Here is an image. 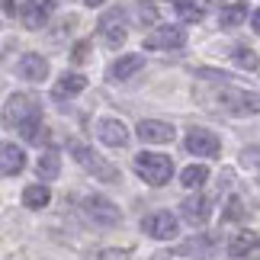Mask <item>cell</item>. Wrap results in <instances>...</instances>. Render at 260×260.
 Listing matches in <instances>:
<instances>
[{
    "mask_svg": "<svg viewBox=\"0 0 260 260\" xmlns=\"http://www.w3.org/2000/svg\"><path fill=\"white\" fill-rule=\"evenodd\" d=\"M68 148H71L74 161L81 164L87 174H93L96 180H103V183H116V180H119V171H116V167L106 161L103 154H96V151H93L90 145H84V142H77V138H74V142L68 145Z\"/></svg>",
    "mask_w": 260,
    "mask_h": 260,
    "instance_id": "6da1fadb",
    "label": "cell"
},
{
    "mask_svg": "<svg viewBox=\"0 0 260 260\" xmlns=\"http://www.w3.org/2000/svg\"><path fill=\"white\" fill-rule=\"evenodd\" d=\"M135 171H138V177H142L145 183L164 186L167 180H171V174H174V161L167 154H157V151H142L135 157Z\"/></svg>",
    "mask_w": 260,
    "mask_h": 260,
    "instance_id": "7a4b0ae2",
    "label": "cell"
},
{
    "mask_svg": "<svg viewBox=\"0 0 260 260\" xmlns=\"http://www.w3.org/2000/svg\"><path fill=\"white\" fill-rule=\"evenodd\" d=\"M32 119H42V106H39V100L32 93H13L7 96V106H4V122L7 125H26L32 122Z\"/></svg>",
    "mask_w": 260,
    "mask_h": 260,
    "instance_id": "3957f363",
    "label": "cell"
},
{
    "mask_svg": "<svg viewBox=\"0 0 260 260\" xmlns=\"http://www.w3.org/2000/svg\"><path fill=\"white\" fill-rule=\"evenodd\" d=\"M218 106L232 116H254V113H260V93L228 87V90H218Z\"/></svg>",
    "mask_w": 260,
    "mask_h": 260,
    "instance_id": "277c9868",
    "label": "cell"
},
{
    "mask_svg": "<svg viewBox=\"0 0 260 260\" xmlns=\"http://www.w3.org/2000/svg\"><path fill=\"white\" fill-rule=\"evenodd\" d=\"M84 212L93 225H103V228H113L122 222V212H119L116 203H109L106 196H87L84 199Z\"/></svg>",
    "mask_w": 260,
    "mask_h": 260,
    "instance_id": "5b68a950",
    "label": "cell"
},
{
    "mask_svg": "<svg viewBox=\"0 0 260 260\" xmlns=\"http://www.w3.org/2000/svg\"><path fill=\"white\" fill-rule=\"evenodd\" d=\"M183 148L196 157H218L222 154V142H218V135L209 132V128H189L186 138H183Z\"/></svg>",
    "mask_w": 260,
    "mask_h": 260,
    "instance_id": "8992f818",
    "label": "cell"
},
{
    "mask_svg": "<svg viewBox=\"0 0 260 260\" xmlns=\"http://www.w3.org/2000/svg\"><path fill=\"white\" fill-rule=\"evenodd\" d=\"M142 232L148 238H154V241H171V238H177L180 225L174 212H151L142 218Z\"/></svg>",
    "mask_w": 260,
    "mask_h": 260,
    "instance_id": "52a82bcc",
    "label": "cell"
},
{
    "mask_svg": "<svg viewBox=\"0 0 260 260\" xmlns=\"http://www.w3.org/2000/svg\"><path fill=\"white\" fill-rule=\"evenodd\" d=\"M186 45V32L180 26H161L151 36H145V48L151 52H171V48H183Z\"/></svg>",
    "mask_w": 260,
    "mask_h": 260,
    "instance_id": "ba28073f",
    "label": "cell"
},
{
    "mask_svg": "<svg viewBox=\"0 0 260 260\" xmlns=\"http://www.w3.org/2000/svg\"><path fill=\"white\" fill-rule=\"evenodd\" d=\"M138 138L148 145H167V142H174V125L161 122V119H142L138 122Z\"/></svg>",
    "mask_w": 260,
    "mask_h": 260,
    "instance_id": "9c48e42d",
    "label": "cell"
},
{
    "mask_svg": "<svg viewBox=\"0 0 260 260\" xmlns=\"http://www.w3.org/2000/svg\"><path fill=\"white\" fill-rule=\"evenodd\" d=\"M228 254L235 260H254L260 257V235L257 232H238L232 241H228Z\"/></svg>",
    "mask_w": 260,
    "mask_h": 260,
    "instance_id": "30bf717a",
    "label": "cell"
},
{
    "mask_svg": "<svg viewBox=\"0 0 260 260\" xmlns=\"http://www.w3.org/2000/svg\"><path fill=\"white\" fill-rule=\"evenodd\" d=\"M26 167V151L13 142H0V177H16Z\"/></svg>",
    "mask_w": 260,
    "mask_h": 260,
    "instance_id": "8fae6325",
    "label": "cell"
},
{
    "mask_svg": "<svg viewBox=\"0 0 260 260\" xmlns=\"http://www.w3.org/2000/svg\"><path fill=\"white\" fill-rule=\"evenodd\" d=\"M96 135H100V142L109 145V148H125L128 145V128L119 122V119H100Z\"/></svg>",
    "mask_w": 260,
    "mask_h": 260,
    "instance_id": "7c38bea8",
    "label": "cell"
},
{
    "mask_svg": "<svg viewBox=\"0 0 260 260\" xmlns=\"http://www.w3.org/2000/svg\"><path fill=\"white\" fill-rule=\"evenodd\" d=\"M16 68H19V77H23V81H32V84H42L45 77H48V61H45L42 55H36V52L23 55Z\"/></svg>",
    "mask_w": 260,
    "mask_h": 260,
    "instance_id": "4fadbf2b",
    "label": "cell"
},
{
    "mask_svg": "<svg viewBox=\"0 0 260 260\" xmlns=\"http://www.w3.org/2000/svg\"><path fill=\"white\" fill-rule=\"evenodd\" d=\"M209 212H212V203H209L206 196H189V199H183V206H180V215H183L189 225H206Z\"/></svg>",
    "mask_w": 260,
    "mask_h": 260,
    "instance_id": "5bb4252c",
    "label": "cell"
},
{
    "mask_svg": "<svg viewBox=\"0 0 260 260\" xmlns=\"http://www.w3.org/2000/svg\"><path fill=\"white\" fill-rule=\"evenodd\" d=\"M100 32L106 36V45L109 48H119L128 39V29H125V23L119 16H103V23H100Z\"/></svg>",
    "mask_w": 260,
    "mask_h": 260,
    "instance_id": "9a60e30c",
    "label": "cell"
},
{
    "mask_svg": "<svg viewBox=\"0 0 260 260\" xmlns=\"http://www.w3.org/2000/svg\"><path fill=\"white\" fill-rule=\"evenodd\" d=\"M52 7H55V0H32V7L23 13L26 29H42L45 19H48V13H52Z\"/></svg>",
    "mask_w": 260,
    "mask_h": 260,
    "instance_id": "2e32d148",
    "label": "cell"
},
{
    "mask_svg": "<svg viewBox=\"0 0 260 260\" xmlns=\"http://www.w3.org/2000/svg\"><path fill=\"white\" fill-rule=\"evenodd\" d=\"M84 90H87V77L84 74H61V77H58V84H55V96L64 100V96L84 93Z\"/></svg>",
    "mask_w": 260,
    "mask_h": 260,
    "instance_id": "e0dca14e",
    "label": "cell"
},
{
    "mask_svg": "<svg viewBox=\"0 0 260 260\" xmlns=\"http://www.w3.org/2000/svg\"><path fill=\"white\" fill-rule=\"evenodd\" d=\"M48 203H52V189L45 183H32V186L23 189V206L26 209H45Z\"/></svg>",
    "mask_w": 260,
    "mask_h": 260,
    "instance_id": "ac0fdd59",
    "label": "cell"
},
{
    "mask_svg": "<svg viewBox=\"0 0 260 260\" xmlns=\"http://www.w3.org/2000/svg\"><path fill=\"white\" fill-rule=\"evenodd\" d=\"M145 68V58L142 55H122L119 61L109 68V74L113 77H119V81H125V77H132V74H138Z\"/></svg>",
    "mask_w": 260,
    "mask_h": 260,
    "instance_id": "d6986e66",
    "label": "cell"
},
{
    "mask_svg": "<svg viewBox=\"0 0 260 260\" xmlns=\"http://www.w3.org/2000/svg\"><path fill=\"white\" fill-rule=\"evenodd\" d=\"M36 171H39L42 180H55L58 174H61V157H58V151H45L42 157H39Z\"/></svg>",
    "mask_w": 260,
    "mask_h": 260,
    "instance_id": "ffe728a7",
    "label": "cell"
},
{
    "mask_svg": "<svg viewBox=\"0 0 260 260\" xmlns=\"http://www.w3.org/2000/svg\"><path fill=\"white\" fill-rule=\"evenodd\" d=\"M209 180V167L206 164H189L183 174H180V183H183L186 189H196V186H203Z\"/></svg>",
    "mask_w": 260,
    "mask_h": 260,
    "instance_id": "44dd1931",
    "label": "cell"
},
{
    "mask_svg": "<svg viewBox=\"0 0 260 260\" xmlns=\"http://www.w3.org/2000/svg\"><path fill=\"white\" fill-rule=\"evenodd\" d=\"M247 19V4H228L222 10V26L225 29H235V26H241Z\"/></svg>",
    "mask_w": 260,
    "mask_h": 260,
    "instance_id": "7402d4cb",
    "label": "cell"
},
{
    "mask_svg": "<svg viewBox=\"0 0 260 260\" xmlns=\"http://www.w3.org/2000/svg\"><path fill=\"white\" fill-rule=\"evenodd\" d=\"M235 64L244 68V71H260V55L254 52V48H235Z\"/></svg>",
    "mask_w": 260,
    "mask_h": 260,
    "instance_id": "603a6c76",
    "label": "cell"
},
{
    "mask_svg": "<svg viewBox=\"0 0 260 260\" xmlns=\"http://www.w3.org/2000/svg\"><path fill=\"white\" fill-rule=\"evenodd\" d=\"M209 247H212V238H189V241H183V244L177 247V254H186V257L209 254Z\"/></svg>",
    "mask_w": 260,
    "mask_h": 260,
    "instance_id": "cb8c5ba5",
    "label": "cell"
},
{
    "mask_svg": "<svg viewBox=\"0 0 260 260\" xmlns=\"http://www.w3.org/2000/svg\"><path fill=\"white\" fill-rule=\"evenodd\" d=\"M177 10L186 23H199V19H203V10H199L196 0H177Z\"/></svg>",
    "mask_w": 260,
    "mask_h": 260,
    "instance_id": "d4e9b609",
    "label": "cell"
},
{
    "mask_svg": "<svg viewBox=\"0 0 260 260\" xmlns=\"http://www.w3.org/2000/svg\"><path fill=\"white\" fill-rule=\"evenodd\" d=\"M29 7H32V0H4V10L10 16H23Z\"/></svg>",
    "mask_w": 260,
    "mask_h": 260,
    "instance_id": "484cf974",
    "label": "cell"
},
{
    "mask_svg": "<svg viewBox=\"0 0 260 260\" xmlns=\"http://www.w3.org/2000/svg\"><path fill=\"white\" fill-rule=\"evenodd\" d=\"M87 58H90V42H77V45H74V52H71V61L84 64Z\"/></svg>",
    "mask_w": 260,
    "mask_h": 260,
    "instance_id": "4316f807",
    "label": "cell"
},
{
    "mask_svg": "<svg viewBox=\"0 0 260 260\" xmlns=\"http://www.w3.org/2000/svg\"><path fill=\"white\" fill-rule=\"evenodd\" d=\"M225 218H228V222H238V218H241V203H238V199H232V203H228Z\"/></svg>",
    "mask_w": 260,
    "mask_h": 260,
    "instance_id": "83f0119b",
    "label": "cell"
},
{
    "mask_svg": "<svg viewBox=\"0 0 260 260\" xmlns=\"http://www.w3.org/2000/svg\"><path fill=\"white\" fill-rule=\"evenodd\" d=\"M251 26H254V32L260 36V10H254V13H251Z\"/></svg>",
    "mask_w": 260,
    "mask_h": 260,
    "instance_id": "f1b7e54d",
    "label": "cell"
},
{
    "mask_svg": "<svg viewBox=\"0 0 260 260\" xmlns=\"http://www.w3.org/2000/svg\"><path fill=\"white\" fill-rule=\"evenodd\" d=\"M84 4H87V7H103L106 0H84Z\"/></svg>",
    "mask_w": 260,
    "mask_h": 260,
    "instance_id": "f546056e",
    "label": "cell"
}]
</instances>
